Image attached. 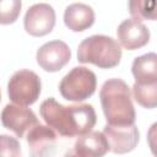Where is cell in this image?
I'll return each instance as SVG.
<instances>
[{"mask_svg": "<svg viewBox=\"0 0 157 157\" xmlns=\"http://www.w3.org/2000/svg\"><path fill=\"white\" fill-rule=\"evenodd\" d=\"M39 113L43 120L61 136H80L93 129L97 121L94 108L91 104L63 105L54 98L42 102Z\"/></svg>", "mask_w": 157, "mask_h": 157, "instance_id": "1", "label": "cell"}, {"mask_svg": "<svg viewBox=\"0 0 157 157\" xmlns=\"http://www.w3.org/2000/svg\"><path fill=\"white\" fill-rule=\"evenodd\" d=\"M21 155V146L16 137L0 135V156L17 157Z\"/></svg>", "mask_w": 157, "mask_h": 157, "instance_id": "18", "label": "cell"}, {"mask_svg": "<svg viewBox=\"0 0 157 157\" xmlns=\"http://www.w3.org/2000/svg\"><path fill=\"white\" fill-rule=\"evenodd\" d=\"M118 40L121 47L128 50H135L146 45L150 40L148 28L139 20H124L117 29Z\"/></svg>", "mask_w": 157, "mask_h": 157, "instance_id": "10", "label": "cell"}, {"mask_svg": "<svg viewBox=\"0 0 157 157\" xmlns=\"http://www.w3.org/2000/svg\"><path fill=\"white\" fill-rule=\"evenodd\" d=\"M2 125L11 130L17 137H23L26 131L38 124V119L33 110L20 104H6L0 115Z\"/></svg>", "mask_w": 157, "mask_h": 157, "instance_id": "7", "label": "cell"}, {"mask_svg": "<svg viewBox=\"0 0 157 157\" xmlns=\"http://www.w3.org/2000/svg\"><path fill=\"white\" fill-rule=\"evenodd\" d=\"M134 99L144 108L152 109L157 105V82L155 83H137L132 86Z\"/></svg>", "mask_w": 157, "mask_h": 157, "instance_id": "15", "label": "cell"}, {"mask_svg": "<svg viewBox=\"0 0 157 157\" xmlns=\"http://www.w3.org/2000/svg\"><path fill=\"white\" fill-rule=\"evenodd\" d=\"M99 98L107 124L130 125L135 123V109L126 82L120 78L105 81L99 91Z\"/></svg>", "mask_w": 157, "mask_h": 157, "instance_id": "2", "label": "cell"}, {"mask_svg": "<svg viewBox=\"0 0 157 157\" xmlns=\"http://www.w3.org/2000/svg\"><path fill=\"white\" fill-rule=\"evenodd\" d=\"M131 72L137 83L157 82V55L155 53H147L135 58Z\"/></svg>", "mask_w": 157, "mask_h": 157, "instance_id": "14", "label": "cell"}, {"mask_svg": "<svg viewBox=\"0 0 157 157\" xmlns=\"http://www.w3.org/2000/svg\"><path fill=\"white\" fill-rule=\"evenodd\" d=\"M64 23L74 32L86 31L94 23V11L91 6L82 2L71 4L65 9Z\"/></svg>", "mask_w": 157, "mask_h": 157, "instance_id": "13", "label": "cell"}, {"mask_svg": "<svg viewBox=\"0 0 157 157\" xmlns=\"http://www.w3.org/2000/svg\"><path fill=\"white\" fill-rule=\"evenodd\" d=\"M25 29L33 37H43L50 33L55 26V11L49 4L32 5L23 20Z\"/></svg>", "mask_w": 157, "mask_h": 157, "instance_id": "6", "label": "cell"}, {"mask_svg": "<svg viewBox=\"0 0 157 157\" xmlns=\"http://www.w3.org/2000/svg\"><path fill=\"white\" fill-rule=\"evenodd\" d=\"M128 7L135 20H156V0H129Z\"/></svg>", "mask_w": 157, "mask_h": 157, "instance_id": "16", "label": "cell"}, {"mask_svg": "<svg viewBox=\"0 0 157 157\" xmlns=\"http://www.w3.org/2000/svg\"><path fill=\"white\" fill-rule=\"evenodd\" d=\"M120 44L112 37L94 34L83 39L77 49V60L82 64H93L101 69H112L120 63Z\"/></svg>", "mask_w": 157, "mask_h": 157, "instance_id": "3", "label": "cell"}, {"mask_svg": "<svg viewBox=\"0 0 157 157\" xmlns=\"http://www.w3.org/2000/svg\"><path fill=\"white\" fill-rule=\"evenodd\" d=\"M40 90V78L31 70L16 71L7 83V93L11 102L26 107L33 104L39 98Z\"/></svg>", "mask_w": 157, "mask_h": 157, "instance_id": "5", "label": "cell"}, {"mask_svg": "<svg viewBox=\"0 0 157 157\" xmlns=\"http://www.w3.org/2000/svg\"><path fill=\"white\" fill-rule=\"evenodd\" d=\"M108 151L109 145L104 134L92 130L80 135L74 146V153L81 157H101Z\"/></svg>", "mask_w": 157, "mask_h": 157, "instance_id": "12", "label": "cell"}, {"mask_svg": "<svg viewBox=\"0 0 157 157\" xmlns=\"http://www.w3.org/2000/svg\"><path fill=\"white\" fill-rule=\"evenodd\" d=\"M97 87L94 72L85 66H76L69 71L59 83V91L63 98L70 102H83L90 98Z\"/></svg>", "mask_w": 157, "mask_h": 157, "instance_id": "4", "label": "cell"}, {"mask_svg": "<svg viewBox=\"0 0 157 157\" xmlns=\"http://www.w3.org/2000/svg\"><path fill=\"white\" fill-rule=\"evenodd\" d=\"M103 134L108 141L109 151L114 153H126L132 151L140 139V134L135 124L130 125H110L107 124Z\"/></svg>", "mask_w": 157, "mask_h": 157, "instance_id": "9", "label": "cell"}, {"mask_svg": "<svg viewBox=\"0 0 157 157\" xmlns=\"http://www.w3.org/2000/svg\"><path fill=\"white\" fill-rule=\"evenodd\" d=\"M21 7V0H0V25H11L16 22Z\"/></svg>", "mask_w": 157, "mask_h": 157, "instance_id": "17", "label": "cell"}, {"mask_svg": "<svg viewBox=\"0 0 157 157\" xmlns=\"http://www.w3.org/2000/svg\"><path fill=\"white\" fill-rule=\"evenodd\" d=\"M26 140L28 144L29 153L32 156L40 157L54 153L55 144H56V134L48 125H42L39 123L36 124L33 128L28 130Z\"/></svg>", "mask_w": 157, "mask_h": 157, "instance_id": "11", "label": "cell"}, {"mask_svg": "<svg viewBox=\"0 0 157 157\" xmlns=\"http://www.w3.org/2000/svg\"><path fill=\"white\" fill-rule=\"evenodd\" d=\"M0 98H1V93H0Z\"/></svg>", "mask_w": 157, "mask_h": 157, "instance_id": "19", "label": "cell"}, {"mask_svg": "<svg viewBox=\"0 0 157 157\" xmlns=\"http://www.w3.org/2000/svg\"><path fill=\"white\" fill-rule=\"evenodd\" d=\"M71 59V50L63 40H50L37 50L38 65L48 72L61 70Z\"/></svg>", "mask_w": 157, "mask_h": 157, "instance_id": "8", "label": "cell"}]
</instances>
